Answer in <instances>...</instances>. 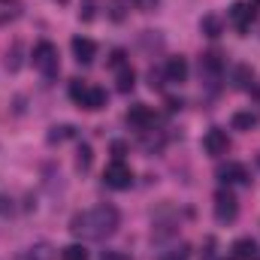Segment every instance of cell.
Wrapping results in <instances>:
<instances>
[{
	"label": "cell",
	"instance_id": "6da1fadb",
	"mask_svg": "<svg viewBox=\"0 0 260 260\" xmlns=\"http://www.w3.org/2000/svg\"><path fill=\"white\" fill-rule=\"evenodd\" d=\"M118 227H121V215H118V209L109 206V203L94 206V209H85V212H76L73 221H70L73 236H79V239H94V242L112 236Z\"/></svg>",
	"mask_w": 260,
	"mask_h": 260
},
{
	"label": "cell",
	"instance_id": "7a4b0ae2",
	"mask_svg": "<svg viewBox=\"0 0 260 260\" xmlns=\"http://www.w3.org/2000/svg\"><path fill=\"white\" fill-rule=\"evenodd\" d=\"M179 236V215L173 206H160L151 218V242H170Z\"/></svg>",
	"mask_w": 260,
	"mask_h": 260
},
{
	"label": "cell",
	"instance_id": "3957f363",
	"mask_svg": "<svg viewBox=\"0 0 260 260\" xmlns=\"http://www.w3.org/2000/svg\"><path fill=\"white\" fill-rule=\"evenodd\" d=\"M70 97H73L82 109H88V112H97V109L106 106V91L97 88V85H85V82H79V79L70 85Z\"/></svg>",
	"mask_w": 260,
	"mask_h": 260
},
{
	"label": "cell",
	"instance_id": "277c9868",
	"mask_svg": "<svg viewBox=\"0 0 260 260\" xmlns=\"http://www.w3.org/2000/svg\"><path fill=\"white\" fill-rule=\"evenodd\" d=\"M34 67H37V70H40L46 79L58 76V70H61L58 49H55L52 43H37V46H34Z\"/></svg>",
	"mask_w": 260,
	"mask_h": 260
},
{
	"label": "cell",
	"instance_id": "5b68a950",
	"mask_svg": "<svg viewBox=\"0 0 260 260\" xmlns=\"http://www.w3.org/2000/svg\"><path fill=\"white\" fill-rule=\"evenodd\" d=\"M103 182L112 191H127L130 185H133V170H130L124 160H112L106 167V173H103Z\"/></svg>",
	"mask_w": 260,
	"mask_h": 260
},
{
	"label": "cell",
	"instance_id": "8992f818",
	"mask_svg": "<svg viewBox=\"0 0 260 260\" xmlns=\"http://www.w3.org/2000/svg\"><path fill=\"white\" fill-rule=\"evenodd\" d=\"M236 215H239V200L233 197V191L221 188L215 194V221L218 224H230V221H236Z\"/></svg>",
	"mask_w": 260,
	"mask_h": 260
},
{
	"label": "cell",
	"instance_id": "52a82bcc",
	"mask_svg": "<svg viewBox=\"0 0 260 260\" xmlns=\"http://www.w3.org/2000/svg\"><path fill=\"white\" fill-rule=\"evenodd\" d=\"M224 76V58L218 52H206L200 58V82H206L209 88H215Z\"/></svg>",
	"mask_w": 260,
	"mask_h": 260
},
{
	"label": "cell",
	"instance_id": "ba28073f",
	"mask_svg": "<svg viewBox=\"0 0 260 260\" xmlns=\"http://www.w3.org/2000/svg\"><path fill=\"white\" fill-rule=\"evenodd\" d=\"M203 151L209 154V157H221V154H227L230 151V136H227V130L221 127H212L206 136H203Z\"/></svg>",
	"mask_w": 260,
	"mask_h": 260
},
{
	"label": "cell",
	"instance_id": "9c48e42d",
	"mask_svg": "<svg viewBox=\"0 0 260 260\" xmlns=\"http://www.w3.org/2000/svg\"><path fill=\"white\" fill-rule=\"evenodd\" d=\"M254 12H257V9H254L251 3H233L227 15H230V21L236 24V30H239V34H245V30H248V24L254 21Z\"/></svg>",
	"mask_w": 260,
	"mask_h": 260
},
{
	"label": "cell",
	"instance_id": "30bf717a",
	"mask_svg": "<svg viewBox=\"0 0 260 260\" xmlns=\"http://www.w3.org/2000/svg\"><path fill=\"white\" fill-rule=\"evenodd\" d=\"M218 179L224 182V185H248L251 179H248V170L242 167V164H224V167H218Z\"/></svg>",
	"mask_w": 260,
	"mask_h": 260
},
{
	"label": "cell",
	"instance_id": "8fae6325",
	"mask_svg": "<svg viewBox=\"0 0 260 260\" xmlns=\"http://www.w3.org/2000/svg\"><path fill=\"white\" fill-rule=\"evenodd\" d=\"M127 124L136 130H148L151 124H154V112L145 106V103H133L127 109Z\"/></svg>",
	"mask_w": 260,
	"mask_h": 260
},
{
	"label": "cell",
	"instance_id": "7c38bea8",
	"mask_svg": "<svg viewBox=\"0 0 260 260\" xmlns=\"http://www.w3.org/2000/svg\"><path fill=\"white\" fill-rule=\"evenodd\" d=\"M73 55L79 64H91L97 58V43L88 37H73Z\"/></svg>",
	"mask_w": 260,
	"mask_h": 260
},
{
	"label": "cell",
	"instance_id": "4fadbf2b",
	"mask_svg": "<svg viewBox=\"0 0 260 260\" xmlns=\"http://www.w3.org/2000/svg\"><path fill=\"white\" fill-rule=\"evenodd\" d=\"M164 79L167 82H173V85H182L185 79H188V61L179 55V58H170L167 67H164Z\"/></svg>",
	"mask_w": 260,
	"mask_h": 260
},
{
	"label": "cell",
	"instance_id": "5bb4252c",
	"mask_svg": "<svg viewBox=\"0 0 260 260\" xmlns=\"http://www.w3.org/2000/svg\"><path fill=\"white\" fill-rule=\"evenodd\" d=\"M233 260H260V245L251 236H242L233 242Z\"/></svg>",
	"mask_w": 260,
	"mask_h": 260
},
{
	"label": "cell",
	"instance_id": "9a60e30c",
	"mask_svg": "<svg viewBox=\"0 0 260 260\" xmlns=\"http://www.w3.org/2000/svg\"><path fill=\"white\" fill-rule=\"evenodd\" d=\"M15 260H55V248H52L49 242H37V245L24 248Z\"/></svg>",
	"mask_w": 260,
	"mask_h": 260
},
{
	"label": "cell",
	"instance_id": "2e32d148",
	"mask_svg": "<svg viewBox=\"0 0 260 260\" xmlns=\"http://www.w3.org/2000/svg\"><path fill=\"white\" fill-rule=\"evenodd\" d=\"M233 130H254L260 124V115L254 112V109H239L236 115H233Z\"/></svg>",
	"mask_w": 260,
	"mask_h": 260
},
{
	"label": "cell",
	"instance_id": "e0dca14e",
	"mask_svg": "<svg viewBox=\"0 0 260 260\" xmlns=\"http://www.w3.org/2000/svg\"><path fill=\"white\" fill-rule=\"evenodd\" d=\"M200 34L209 37V40L221 37V34H224V21H221V15H203V21H200Z\"/></svg>",
	"mask_w": 260,
	"mask_h": 260
},
{
	"label": "cell",
	"instance_id": "ac0fdd59",
	"mask_svg": "<svg viewBox=\"0 0 260 260\" xmlns=\"http://www.w3.org/2000/svg\"><path fill=\"white\" fill-rule=\"evenodd\" d=\"M115 82H118V91L121 94H127L133 91V85H136V73H133V67H118V73H115Z\"/></svg>",
	"mask_w": 260,
	"mask_h": 260
},
{
	"label": "cell",
	"instance_id": "d6986e66",
	"mask_svg": "<svg viewBox=\"0 0 260 260\" xmlns=\"http://www.w3.org/2000/svg\"><path fill=\"white\" fill-rule=\"evenodd\" d=\"M6 70L9 73L21 70V43H12V49H6Z\"/></svg>",
	"mask_w": 260,
	"mask_h": 260
},
{
	"label": "cell",
	"instance_id": "ffe728a7",
	"mask_svg": "<svg viewBox=\"0 0 260 260\" xmlns=\"http://www.w3.org/2000/svg\"><path fill=\"white\" fill-rule=\"evenodd\" d=\"M97 6H100V0H82L79 3V18L82 21H94L97 18Z\"/></svg>",
	"mask_w": 260,
	"mask_h": 260
},
{
	"label": "cell",
	"instance_id": "44dd1931",
	"mask_svg": "<svg viewBox=\"0 0 260 260\" xmlns=\"http://www.w3.org/2000/svg\"><path fill=\"white\" fill-rule=\"evenodd\" d=\"M124 6H130L127 0H109V3H106L109 18H112V21H124V15H127V12H124Z\"/></svg>",
	"mask_w": 260,
	"mask_h": 260
},
{
	"label": "cell",
	"instance_id": "7402d4cb",
	"mask_svg": "<svg viewBox=\"0 0 260 260\" xmlns=\"http://www.w3.org/2000/svg\"><path fill=\"white\" fill-rule=\"evenodd\" d=\"M248 82H254L251 67H236V73H233V85H236V88H248Z\"/></svg>",
	"mask_w": 260,
	"mask_h": 260
},
{
	"label": "cell",
	"instance_id": "603a6c76",
	"mask_svg": "<svg viewBox=\"0 0 260 260\" xmlns=\"http://www.w3.org/2000/svg\"><path fill=\"white\" fill-rule=\"evenodd\" d=\"M61 260H88V251L85 245H67L61 248Z\"/></svg>",
	"mask_w": 260,
	"mask_h": 260
},
{
	"label": "cell",
	"instance_id": "cb8c5ba5",
	"mask_svg": "<svg viewBox=\"0 0 260 260\" xmlns=\"http://www.w3.org/2000/svg\"><path fill=\"white\" fill-rule=\"evenodd\" d=\"M70 136H73V127H70V124H61V127H52L49 142H64V139H70Z\"/></svg>",
	"mask_w": 260,
	"mask_h": 260
},
{
	"label": "cell",
	"instance_id": "d4e9b609",
	"mask_svg": "<svg viewBox=\"0 0 260 260\" xmlns=\"http://www.w3.org/2000/svg\"><path fill=\"white\" fill-rule=\"evenodd\" d=\"M91 160H94L91 145H82V148H79V157H76V167H79V170H88V167H91Z\"/></svg>",
	"mask_w": 260,
	"mask_h": 260
},
{
	"label": "cell",
	"instance_id": "484cf974",
	"mask_svg": "<svg viewBox=\"0 0 260 260\" xmlns=\"http://www.w3.org/2000/svg\"><path fill=\"white\" fill-rule=\"evenodd\" d=\"M133 9H139V12H154L157 6H160V0H127Z\"/></svg>",
	"mask_w": 260,
	"mask_h": 260
},
{
	"label": "cell",
	"instance_id": "4316f807",
	"mask_svg": "<svg viewBox=\"0 0 260 260\" xmlns=\"http://www.w3.org/2000/svg\"><path fill=\"white\" fill-rule=\"evenodd\" d=\"M160 260H188V245H182V248H173V251H167Z\"/></svg>",
	"mask_w": 260,
	"mask_h": 260
},
{
	"label": "cell",
	"instance_id": "83f0119b",
	"mask_svg": "<svg viewBox=\"0 0 260 260\" xmlns=\"http://www.w3.org/2000/svg\"><path fill=\"white\" fill-rule=\"evenodd\" d=\"M109 64L115 67V70H118V67H124V49H115V52H112V58H109Z\"/></svg>",
	"mask_w": 260,
	"mask_h": 260
},
{
	"label": "cell",
	"instance_id": "f1b7e54d",
	"mask_svg": "<svg viewBox=\"0 0 260 260\" xmlns=\"http://www.w3.org/2000/svg\"><path fill=\"white\" fill-rule=\"evenodd\" d=\"M100 260H130V257L124 254V251H103Z\"/></svg>",
	"mask_w": 260,
	"mask_h": 260
},
{
	"label": "cell",
	"instance_id": "f546056e",
	"mask_svg": "<svg viewBox=\"0 0 260 260\" xmlns=\"http://www.w3.org/2000/svg\"><path fill=\"white\" fill-rule=\"evenodd\" d=\"M0 215H12V200L9 197H0Z\"/></svg>",
	"mask_w": 260,
	"mask_h": 260
},
{
	"label": "cell",
	"instance_id": "4dcf8cb0",
	"mask_svg": "<svg viewBox=\"0 0 260 260\" xmlns=\"http://www.w3.org/2000/svg\"><path fill=\"white\" fill-rule=\"evenodd\" d=\"M112 151H115V157L121 160V154L127 151V145H124V142H112Z\"/></svg>",
	"mask_w": 260,
	"mask_h": 260
},
{
	"label": "cell",
	"instance_id": "1f68e13d",
	"mask_svg": "<svg viewBox=\"0 0 260 260\" xmlns=\"http://www.w3.org/2000/svg\"><path fill=\"white\" fill-rule=\"evenodd\" d=\"M167 109H170V112H176V109H182V100H173V97H170V100H167Z\"/></svg>",
	"mask_w": 260,
	"mask_h": 260
},
{
	"label": "cell",
	"instance_id": "d6a6232c",
	"mask_svg": "<svg viewBox=\"0 0 260 260\" xmlns=\"http://www.w3.org/2000/svg\"><path fill=\"white\" fill-rule=\"evenodd\" d=\"M251 6H254V9H257V6H260V0H251Z\"/></svg>",
	"mask_w": 260,
	"mask_h": 260
},
{
	"label": "cell",
	"instance_id": "836d02e7",
	"mask_svg": "<svg viewBox=\"0 0 260 260\" xmlns=\"http://www.w3.org/2000/svg\"><path fill=\"white\" fill-rule=\"evenodd\" d=\"M58 3H67V0H58Z\"/></svg>",
	"mask_w": 260,
	"mask_h": 260
}]
</instances>
